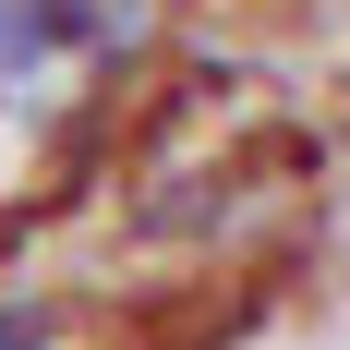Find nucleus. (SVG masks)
<instances>
[{
  "label": "nucleus",
  "mask_w": 350,
  "mask_h": 350,
  "mask_svg": "<svg viewBox=\"0 0 350 350\" xmlns=\"http://www.w3.org/2000/svg\"><path fill=\"white\" fill-rule=\"evenodd\" d=\"M0 350H61V326H49V302H0Z\"/></svg>",
  "instance_id": "2"
},
{
  "label": "nucleus",
  "mask_w": 350,
  "mask_h": 350,
  "mask_svg": "<svg viewBox=\"0 0 350 350\" xmlns=\"http://www.w3.org/2000/svg\"><path fill=\"white\" fill-rule=\"evenodd\" d=\"M49 61H61L49 49V0H0V97H25Z\"/></svg>",
  "instance_id": "1"
}]
</instances>
